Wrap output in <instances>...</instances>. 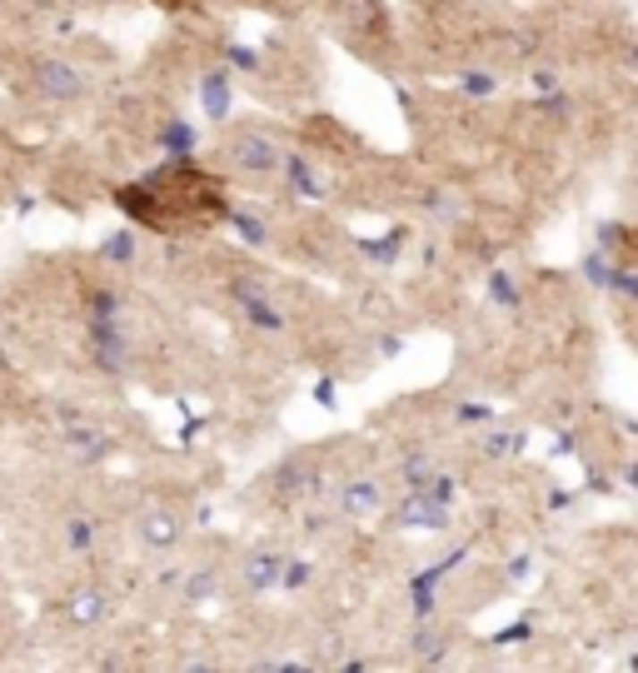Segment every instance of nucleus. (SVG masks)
Returning <instances> with one entry per match:
<instances>
[{
  "label": "nucleus",
  "mask_w": 638,
  "mask_h": 673,
  "mask_svg": "<svg viewBox=\"0 0 638 673\" xmlns=\"http://www.w3.org/2000/svg\"><path fill=\"white\" fill-rule=\"evenodd\" d=\"M120 205L150 230H195V225H215L225 215V185L200 165L174 160L145 175L140 185L120 190Z\"/></svg>",
  "instance_id": "nucleus-1"
},
{
  "label": "nucleus",
  "mask_w": 638,
  "mask_h": 673,
  "mask_svg": "<svg viewBox=\"0 0 638 673\" xmlns=\"http://www.w3.org/2000/svg\"><path fill=\"white\" fill-rule=\"evenodd\" d=\"M225 155H230V165H240V170H255V175H265V170H275V165H279V145H275V140H265V135H255V130L234 135Z\"/></svg>",
  "instance_id": "nucleus-2"
},
{
  "label": "nucleus",
  "mask_w": 638,
  "mask_h": 673,
  "mask_svg": "<svg viewBox=\"0 0 638 673\" xmlns=\"http://www.w3.org/2000/svg\"><path fill=\"white\" fill-rule=\"evenodd\" d=\"M234 300H240V314L255 329H285V314L269 304V294H265L259 279H234Z\"/></svg>",
  "instance_id": "nucleus-3"
},
{
  "label": "nucleus",
  "mask_w": 638,
  "mask_h": 673,
  "mask_svg": "<svg viewBox=\"0 0 638 673\" xmlns=\"http://www.w3.org/2000/svg\"><path fill=\"white\" fill-rule=\"evenodd\" d=\"M395 524H404V529H444V524H449V509H444V504H434L430 494L409 489V499L395 509Z\"/></svg>",
  "instance_id": "nucleus-4"
},
{
  "label": "nucleus",
  "mask_w": 638,
  "mask_h": 673,
  "mask_svg": "<svg viewBox=\"0 0 638 673\" xmlns=\"http://www.w3.org/2000/svg\"><path fill=\"white\" fill-rule=\"evenodd\" d=\"M279 574H285V564H279L275 554H255V558H250V584H255V589L279 584Z\"/></svg>",
  "instance_id": "nucleus-5"
},
{
  "label": "nucleus",
  "mask_w": 638,
  "mask_h": 673,
  "mask_svg": "<svg viewBox=\"0 0 638 673\" xmlns=\"http://www.w3.org/2000/svg\"><path fill=\"white\" fill-rule=\"evenodd\" d=\"M345 509H349V514L379 509V489H374V484H349V489H345Z\"/></svg>",
  "instance_id": "nucleus-6"
},
{
  "label": "nucleus",
  "mask_w": 638,
  "mask_h": 673,
  "mask_svg": "<svg viewBox=\"0 0 638 673\" xmlns=\"http://www.w3.org/2000/svg\"><path fill=\"white\" fill-rule=\"evenodd\" d=\"M489 294H494L504 310H519V285H514L509 275H494V279H489Z\"/></svg>",
  "instance_id": "nucleus-7"
},
{
  "label": "nucleus",
  "mask_w": 638,
  "mask_h": 673,
  "mask_svg": "<svg viewBox=\"0 0 638 673\" xmlns=\"http://www.w3.org/2000/svg\"><path fill=\"white\" fill-rule=\"evenodd\" d=\"M583 275H589L599 290H608V279H614V265H608V260L593 250V255H583Z\"/></svg>",
  "instance_id": "nucleus-8"
},
{
  "label": "nucleus",
  "mask_w": 638,
  "mask_h": 673,
  "mask_svg": "<svg viewBox=\"0 0 638 673\" xmlns=\"http://www.w3.org/2000/svg\"><path fill=\"white\" fill-rule=\"evenodd\" d=\"M370 260H379V265H389V260H399V234H389V240H370V244H360Z\"/></svg>",
  "instance_id": "nucleus-9"
},
{
  "label": "nucleus",
  "mask_w": 638,
  "mask_h": 673,
  "mask_svg": "<svg viewBox=\"0 0 638 673\" xmlns=\"http://www.w3.org/2000/svg\"><path fill=\"white\" fill-rule=\"evenodd\" d=\"M290 180H294V190H304V195H319V180L310 175V160H290Z\"/></svg>",
  "instance_id": "nucleus-10"
},
{
  "label": "nucleus",
  "mask_w": 638,
  "mask_h": 673,
  "mask_svg": "<svg viewBox=\"0 0 638 673\" xmlns=\"http://www.w3.org/2000/svg\"><path fill=\"white\" fill-rule=\"evenodd\" d=\"M523 444V434H494V439H484V454L489 459H504V454H514Z\"/></svg>",
  "instance_id": "nucleus-11"
},
{
  "label": "nucleus",
  "mask_w": 638,
  "mask_h": 673,
  "mask_svg": "<svg viewBox=\"0 0 638 673\" xmlns=\"http://www.w3.org/2000/svg\"><path fill=\"white\" fill-rule=\"evenodd\" d=\"M608 290H618L624 300H638V275H634V269H614V279H608Z\"/></svg>",
  "instance_id": "nucleus-12"
},
{
  "label": "nucleus",
  "mask_w": 638,
  "mask_h": 673,
  "mask_svg": "<svg viewBox=\"0 0 638 673\" xmlns=\"http://www.w3.org/2000/svg\"><path fill=\"white\" fill-rule=\"evenodd\" d=\"M205 100H209V115H225V81H205Z\"/></svg>",
  "instance_id": "nucleus-13"
},
{
  "label": "nucleus",
  "mask_w": 638,
  "mask_h": 673,
  "mask_svg": "<svg viewBox=\"0 0 638 673\" xmlns=\"http://www.w3.org/2000/svg\"><path fill=\"white\" fill-rule=\"evenodd\" d=\"M234 225H240V234H244L250 244H265V225H259V220H250V215H234Z\"/></svg>",
  "instance_id": "nucleus-14"
},
{
  "label": "nucleus",
  "mask_w": 638,
  "mask_h": 673,
  "mask_svg": "<svg viewBox=\"0 0 638 673\" xmlns=\"http://www.w3.org/2000/svg\"><path fill=\"white\" fill-rule=\"evenodd\" d=\"M279 579L290 584V589H300V584H310V564H304V558H294V564H290L285 574H279Z\"/></svg>",
  "instance_id": "nucleus-15"
},
{
  "label": "nucleus",
  "mask_w": 638,
  "mask_h": 673,
  "mask_svg": "<svg viewBox=\"0 0 638 673\" xmlns=\"http://www.w3.org/2000/svg\"><path fill=\"white\" fill-rule=\"evenodd\" d=\"M464 90L469 95H494V75H464Z\"/></svg>",
  "instance_id": "nucleus-16"
},
{
  "label": "nucleus",
  "mask_w": 638,
  "mask_h": 673,
  "mask_svg": "<svg viewBox=\"0 0 638 673\" xmlns=\"http://www.w3.org/2000/svg\"><path fill=\"white\" fill-rule=\"evenodd\" d=\"M624 240H628V250H638V230H628L624 225Z\"/></svg>",
  "instance_id": "nucleus-17"
},
{
  "label": "nucleus",
  "mask_w": 638,
  "mask_h": 673,
  "mask_svg": "<svg viewBox=\"0 0 638 673\" xmlns=\"http://www.w3.org/2000/svg\"><path fill=\"white\" fill-rule=\"evenodd\" d=\"M624 479H628V484L638 489V464H628V474H624Z\"/></svg>",
  "instance_id": "nucleus-18"
},
{
  "label": "nucleus",
  "mask_w": 638,
  "mask_h": 673,
  "mask_svg": "<svg viewBox=\"0 0 638 673\" xmlns=\"http://www.w3.org/2000/svg\"><path fill=\"white\" fill-rule=\"evenodd\" d=\"M634 65H638V55H634Z\"/></svg>",
  "instance_id": "nucleus-19"
}]
</instances>
